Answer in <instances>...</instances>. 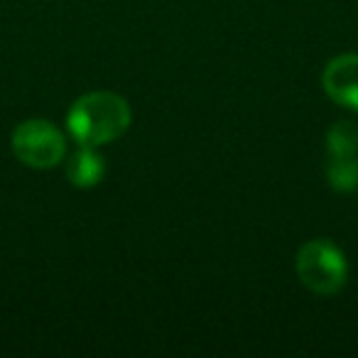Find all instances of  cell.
<instances>
[{"mask_svg":"<svg viewBox=\"0 0 358 358\" xmlns=\"http://www.w3.org/2000/svg\"><path fill=\"white\" fill-rule=\"evenodd\" d=\"M130 106L113 91H91L76 99L66 113V130L79 145H108L130 128Z\"/></svg>","mask_w":358,"mask_h":358,"instance_id":"6da1fadb","label":"cell"},{"mask_svg":"<svg viewBox=\"0 0 358 358\" xmlns=\"http://www.w3.org/2000/svg\"><path fill=\"white\" fill-rule=\"evenodd\" d=\"M297 278L309 292L331 297L341 292L348 280V260L343 250L329 238H312L297 250L294 258Z\"/></svg>","mask_w":358,"mask_h":358,"instance_id":"7a4b0ae2","label":"cell"},{"mask_svg":"<svg viewBox=\"0 0 358 358\" xmlns=\"http://www.w3.org/2000/svg\"><path fill=\"white\" fill-rule=\"evenodd\" d=\"M10 145L15 157L32 169L57 167L66 152V140L62 130L42 118H32L17 125Z\"/></svg>","mask_w":358,"mask_h":358,"instance_id":"3957f363","label":"cell"},{"mask_svg":"<svg viewBox=\"0 0 358 358\" xmlns=\"http://www.w3.org/2000/svg\"><path fill=\"white\" fill-rule=\"evenodd\" d=\"M324 91L338 106L358 110V55H338L322 74Z\"/></svg>","mask_w":358,"mask_h":358,"instance_id":"277c9868","label":"cell"},{"mask_svg":"<svg viewBox=\"0 0 358 358\" xmlns=\"http://www.w3.org/2000/svg\"><path fill=\"white\" fill-rule=\"evenodd\" d=\"M106 174V159L91 145H81L66 162V179L76 189H94Z\"/></svg>","mask_w":358,"mask_h":358,"instance_id":"5b68a950","label":"cell"},{"mask_svg":"<svg viewBox=\"0 0 358 358\" xmlns=\"http://www.w3.org/2000/svg\"><path fill=\"white\" fill-rule=\"evenodd\" d=\"M329 187L341 194H351L358 189V152L346 157H329L327 164Z\"/></svg>","mask_w":358,"mask_h":358,"instance_id":"8992f818","label":"cell"},{"mask_svg":"<svg viewBox=\"0 0 358 358\" xmlns=\"http://www.w3.org/2000/svg\"><path fill=\"white\" fill-rule=\"evenodd\" d=\"M329 157H346L358 152V125L351 120H338L327 135Z\"/></svg>","mask_w":358,"mask_h":358,"instance_id":"52a82bcc","label":"cell"}]
</instances>
